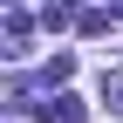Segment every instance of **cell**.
<instances>
[{
  "label": "cell",
  "instance_id": "3",
  "mask_svg": "<svg viewBox=\"0 0 123 123\" xmlns=\"http://www.w3.org/2000/svg\"><path fill=\"white\" fill-rule=\"evenodd\" d=\"M103 103H110V116H123V68L103 75Z\"/></svg>",
  "mask_w": 123,
  "mask_h": 123
},
{
  "label": "cell",
  "instance_id": "2",
  "mask_svg": "<svg viewBox=\"0 0 123 123\" xmlns=\"http://www.w3.org/2000/svg\"><path fill=\"white\" fill-rule=\"evenodd\" d=\"M21 48H27V14L14 7V14H7V55H21Z\"/></svg>",
  "mask_w": 123,
  "mask_h": 123
},
{
  "label": "cell",
  "instance_id": "1",
  "mask_svg": "<svg viewBox=\"0 0 123 123\" xmlns=\"http://www.w3.org/2000/svg\"><path fill=\"white\" fill-rule=\"evenodd\" d=\"M48 116H55V123H89V103H82V96H68V89H62V96L48 103Z\"/></svg>",
  "mask_w": 123,
  "mask_h": 123
},
{
  "label": "cell",
  "instance_id": "4",
  "mask_svg": "<svg viewBox=\"0 0 123 123\" xmlns=\"http://www.w3.org/2000/svg\"><path fill=\"white\" fill-rule=\"evenodd\" d=\"M75 27H82V34H110V14H103V7H89V14H82Z\"/></svg>",
  "mask_w": 123,
  "mask_h": 123
}]
</instances>
